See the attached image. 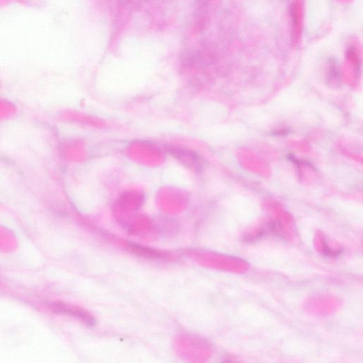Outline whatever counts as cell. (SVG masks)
Wrapping results in <instances>:
<instances>
[{
    "mask_svg": "<svg viewBox=\"0 0 363 363\" xmlns=\"http://www.w3.org/2000/svg\"><path fill=\"white\" fill-rule=\"evenodd\" d=\"M169 153L178 161L186 167L191 168L197 172L202 170L203 162L196 153L186 149L172 147L168 149Z\"/></svg>",
    "mask_w": 363,
    "mask_h": 363,
    "instance_id": "cell-1",
    "label": "cell"
},
{
    "mask_svg": "<svg viewBox=\"0 0 363 363\" xmlns=\"http://www.w3.org/2000/svg\"><path fill=\"white\" fill-rule=\"evenodd\" d=\"M337 302L332 297H319L311 299L308 306L318 314L330 313L336 307Z\"/></svg>",
    "mask_w": 363,
    "mask_h": 363,
    "instance_id": "cell-2",
    "label": "cell"
},
{
    "mask_svg": "<svg viewBox=\"0 0 363 363\" xmlns=\"http://www.w3.org/2000/svg\"><path fill=\"white\" fill-rule=\"evenodd\" d=\"M52 308L57 313H61L65 314H69L77 317L78 319L82 320L88 325H94L95 320L94 317L90 316L86 312L78 309H73L65 306L62 304H55L52 306Z\"/></svg>",
    "mask_w": 363,
    "mask_h": 363,
    "instance_id": "cell-3",
    "label": "cell"
},
{
    "mask_svg": "<svg viewBox=\"0 0 363 363\" xmlns=\"http://www.w3.org/2000/svg\"><path fill=\"white\" fill-rule=\"evenodd\" d=\"M130 248L133 252L149 258H161L164 257L163 253L159 251L147 249V247L138 244H130Z\"/></svg>",
    "mask_w": 363,
    "mask_h": 363,
    "instance_id": "cell-4",
    "label": "cell"
}]
</instances>
